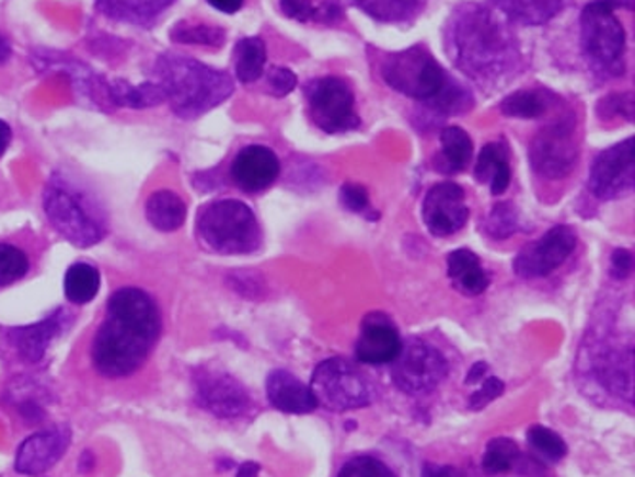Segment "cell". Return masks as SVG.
<instances>
[{
    "mask_svg": "<svg viewBox=\"0 0 635 477\" xmlns=\"http://www.w3.org/2000/svg\"><path fill=\"white\" fill-rule=\"evenodd\" d=\"M109 97L115 104L134 109H146L166 102L164 90L159 82H143L140 86H132L125 81H115L109 84Z\"/></svg>",
    "mask_w": 635,
    "mask_h": 477,
    "instance_id": "cell-27",
    "label": "cell"
},
{
    "mask_svg": "<svg viewBox=\"0 0 635 477\" xmlns=\"http://www.w3.org/2000/svg\"><path fill=\"white\" fill-rule=\"evenodd\" d=\"M10 140H12V130H10V127H8L4 120H0V158H2L4 151L8 150Z\"/></svg>",
    "mask_w": 635,
    "mask_h": 477,
    "instance_id": "cell-46",
    "label": "cell"
},
{
    "mask_svg": "<svg viewBox=\"0 0 635 477\" xmlns=\"http://www.w3.org/2000/svg\"><path fill=\"white\" fill-rule=\"evenodd\" d=\"M473 146L470 136L459 127L444 128L441 132V159L437 168L447 174L464 171L472 161Z\"/></svg>",
    "mask_w": 635,
    "mask_h": 477,
    "instance_id": "cell-26",
    "label": "cell"
},
{
    "mask_svg": "<svg viewBox=\"0 0 635 477\" xmlns=\"http://www.w3.org/2000/svg\"><path fill=\"white\" fill-rule=\"evenodd\" d=\"M487 233L490 237H510L518 230V212L511 202H498L495 209L490 210L487 218Z\"/></svg>",
    "mask_w": 635,
    "mask_h": 477,
    "instance_id": "cell-37",
    "label": "cell"
},
{
    "mask_svg": "<svg viewBox=\"0 0 635 477\" xmlns=\"http://www.w3.org/2000/svg\"><path fill=\"white\" fill-rule=\"evenodd\" d=\"M310 117L326 135H342L359 127L354 92L336 77H323L308 86Z\"/></svg>",
    "mask_w": 635,
    "mask_h": 477,
    "instance_id": "cell-9",
    "label": "cell"
},
{
    "mask_svg": "<svg viewBox=\"0 0 635 477\" xmlns=\"http://www.w3.org/2000/svg\"><path fill=\"white\" fill-rule=\"evenodd\" d=\"M185 214H187V209L182 197L169 189L157 191L146 202V217L149 224L159 232H176L184 225Z\"/></svg>",
    "mask_w": 635,
    "mask_h": 477,
    "instance_id": "cell-24",
    "label": "cell"
},
{
    "mask_svg": "<svg viewBox=\"0 0 635 477\" xmlns=\"http://www.w3.org/2000/svg\"><path fill=\"white\" fill-rule=\"evenodd\" d=\"M634 146V138H628L596 158L590 172L591 194L609 201L632 191L635 182Z\"/></svg>",
    "mask_w": 635,
    "mask_h": 477,
    "instance_id": "cell-11",
    "label": "cell"
},
{
    "mask_svg": "<svg viewBox=\"0 0 635 477\" xmlns=\"http://www.w3.org/2000/svg\"><path fill=\"white\" fill-rule=\"evenodd\" d=\"M66 314L59 310L53 317L41 321L37 325L10 328L8 330V340L14 344L15 350L27 363H37V361L45 358L46 348L61 333V328L66 325Z\"/></svg>",
    "mask_w": 635,
    "mask_h": 477,
    "instance_id": "cell-20",
    "label": "cell"
},
{
    "mask_svg": "<svg viewBox=\"0 0 635 477\" xmlns=\"http://www.w3.org/2000/svg\"><path fill=\"white\" fill-rule=\"evenodd\" d=\"M340 199L344 207L351 212H365L369 209V194L359 184H344L342 186Z\"/></svg>",
    "mask_w": 635,
    "mask_h": 477,
    "instance_id": "cell-40",
    "label": "cell"
},
{
    "mask_svg": "<svg viewBox=\"0 0 635 477\" xmlns=\"http://www.w3.org/2000/svg\"><path fill=\"white\" fill-rule=\"evenodd\" d=\"M577 161V143L573 125L567 120L544 128L531 146V163L544 178H565Z\"/></svg>",
    "mask_w": 635,
    "mask_h": 477,
    "instance_id": "cell-13",
    "label": "cell"
},
{
    "mask_svg": "<svg viewBox=\"0 0 635 477\" xmlns=\"http://www.w3.org/2000/svg\"><path fill=\"white\" fill-rule=\"evenodd\" d=\"M45 212L56 232L74 246L86 248L104 238V218L96 202L61 174H54L46 184Z\"/></svg>",
    "mask_w": 635,
    "mask_h": 477,
    "instance_id": "cell-4",
    "label": "cell"
},
{
    "mask_svg": "<svg viewBox=\"0 0 635 477\" xmlns=\"http://www.w3.org/2000/svg\"><path fill=\"white\" fill-rule=\"evenodd\" d=\"M71 445L69 426H54L50 430L33 433L23 441L15 455V472L23 476H41L54 468Z\"/></svg>",
    "mask_w": 635,
    "mask_h": 477,
    "instance_id": "cell-16",
    "label": "cell"
},
{
    "mask_svg": "<svg viewBox=\"0 0 635 477\" xmlns=\"http://www.w3.org/2000/svg\"><path fill=\"white\" fill-rule=\"evenodd\" d=\"M354 4L380 22L393 23L411 18L418 8V0H354Z\"/></svg>",
    "mask_w": 635,
    "mask_h": 477,
    "instance_id": "cell-32",
    "label": "cell"
},
{
    "mask_svg": "<svg viewBox=\"0 0 635 477\" xmlns=\"http://www.w3.org/2000/svg\"><path fill=\"white\" fill-rule=\"evenodd\" d=\"M475 178L490 186V194L503 195L510 186V155L504 143H488L475 163Z\"/></svg>",
    "mask_w": 635,
    "mask_h": 477,
    "instance_id": "cell-22",
    "label": "cell"
},
{
    "mask_svg": "<svg viewBox=\"0 0 635 477\" xmlns=\"http://www.w3.org/2000/svg\"><path fill=\"white\" fill-rule=\"evenodd\" d=\"M613 276L616 279H626V277L632 274V266H634V258H632V253L630 251H624V248H619L613 253Z\"/></svg>",
    "mask_w": 635,
    "mask_h": 477,
    "instance_id": "cell-42",
    "label": "cell"
},
{
    "mask_svg": "<svg viewBox=\"0 0 635 477\" xmlns=\"http://www.w3.org/2000/svg\"><path fill=\"white\" fill-rule=\"evenodd\" d=\"M266 66V45L259 38H244L236 46V77L241 82L258 81Z\"/></svg>",
    "mask_w": 635,
    "mask_h": 477,
    "instance_id": "cell-30",
    "label": "cell"
},
{
    "mask_svg": "<svg viewBox=\"0 0 635 477\" xmlns=\"http://www.w3.org/2000/svg\"><path fill=\"white\" fill-rule=\"evenodd\" d=\"M422 477H462L452 466H439V464H426L422 470Z\"/></svg>",
    "mask_w": 635,
    "mask_h": 477,
    "instance_id": "cell-43",
    "label": "cell"
},
{
    "mask_svg": "<svg viewBox=\"0 0 635 477\" xmlns=\"http://www.w3.org/2000/svg\"><path fill=\"white\" fill-rule=\"evenodd\" d=\"M259 466L256 463H244L239 472H236V477H258Z\"/></svg>",
    "mask_w": 635,
    "mask_h": 477,
    "instance_id": "cell-47",
    "label": "cell"
},
{
    "mask_svg": "<svg viewBox=\"0 0 635 477\" xmlns=\"http://www.w3.org/2000/svg\"><path fill=\"white\" fill-rule=\"evenodd\" d=\"M504 394V382L498 379H487L472 397H470V409L481 410L487 407L488 403L495 402L496 397Z\"/></svg>",
    "mask_w": 635,
    "mask_h": 477,
    "instance_id": "cell-39",
    "label": "cell"
},
{
    "mask_svg": "<svg viewBox=\"0 0 635 477\" xmlns=\"http://www.w3.org/2000/svg\"><path fill=\"white\" fill-rule=\"evenodd\" d=\"M195 399L215 417L235 418L251 407V396L243 384L223 371H199L195 374Z\"/></svg>",
    "mask_w": 635,
    "mask_h": 477,
    "instance_id": "cell-14",
    "label": "cell"
},
{
    "mask_svg": "<svg viewBox=\"0 0 635 477\" xmlns=\"http://www.w3.org/2000/svg\"><path fill=\"white\" fill-rule=\"evenodd\" d=\"M454 66L475 81L493 82L518 68V40L500 20L477 4H464L447 25Z\"/></svg>",
    "mask_w": 635,
    "mask_h": 477,
    "instance_id": "cell-2",
    "label": "cell"
},
{
    "mask_svg": "<svg viewBox=\"0 0 635 477\" xmlns=\"http://www.w3.org/2000/svg\"><path fill=\"white\" fill-rule=\"evenodd\" d=\"M267 397L275 409L289 412V415H308L318 409V399L313 396L310 386L303 384L300 379L289 371H274L267 376Z\"/></svg>",
    "mask_w": 635,
    "mask_h": 477,
    "instance_id": "cell-19",
    "label": "cell"
},
{
    "mask_svg": "<svg viewBox=\"0 0 635 477\" xmlns=\"http://www.w3.org/2000/svg\"><path fill=\"white\" fill-rule=\"evenodd\" d=\"M519 453L518 443L508 440V438H495L487 443V451L483 456V468L488 476H500L513 468V464L518 463Z\"/></svg>",
    "mask_w": 635,
    "mask_h": 477,
    "instance_id": "cell-31",
    "label": "cell"
},
{
    "mask_svg": "<svg viewBox=\"0 0 635 477\" xmlns=\"http://www.w3.org/2000/svg\"><path fill=\"white\" fill-rule=\"evenodd\" d=\"M281 163L266 146H249L239 151L231 164V176L246 194H258L279 178Z\"/></svg>",
    "mask_w": 635,
    "mask_h": 477,
    "instance_id": "cell-18",
    "label": "cell"
},
{
    "mask_svg": "<svg viewBox=\"0 0 635 477\" xmlns=\"http://www.w3.org/2000/svg\"><path fill=\"white\" fill-rule=\"evenodd\" d=\"M626 0H593L584 8L580 18L582 48L591 63L598 68H613L626 48V33L622 30L614 10L626 7Z\"/></svg>",
    "mask_w": 635,
    "mask_h": 477,
    "instance_id": "cell-7",
    "label": "cell"
},
{
    "mask_svg": "<svg viewBox=\"0 0 635 477\" xmlns=\"http://www.w3.org/2000/svg\"><path fill=\"white\" fill-rule=\"evenodd\" d=\"M393 367V381L397 388L411 396L429 394L444 381L449 365L441 351L424 342L408 344L401 350Z\"/></svg>",
    "mask_w": 635,
    "mask_h": 477,
    "instance_id": "cell-10",
    "label": "cell"
},
{
    "mask_svg": "<svg viewBox=\"0 0 635 477\" xmlns=\"http://www.w3.org/2000/svg\"><path fill=\"white\" fill-rule=\"evenodd\" d=\"M513 22L523 25H542L559 14L562 0H493Z\"/></svg>",
    "mask_w": 635,
    "mask_h": 477,
    "instance_id": "cell-25",
    "label": "cell"
},
{
    "mask_svg": "<svg viewBox=\"0 0 635 477\" xmlns=\"http://www.w3.org/2000/svg\"><path fill=\"white\" fill-rule=\"evenodd\" d=\"M159 84L182 119H197L233 94L228 73L180 54H164L155 66Z\"/></svg>",
    "mask_w": 635,
    "mask_h": 477,
    "instance_id": "cell-3",
    "label": "cell"
},
{
    "mask_svg": "<svg viewBox=\"0 0 635 477\" xmlns=\"http://www.w3.org/2000/svg\"><path fill=\"white\" fill-rule=\"evenodd\" d=\"M547 109V100L539 90H521L503 102V112L508 117L518 119H536Z\"/></svg>",
    "mask_w": 635,
    "mask_h": 477,
    "instance_id": "cell-33",
    "label": "cell"
},
{
    "mask_svg": "<svg viewBox=\"0 0 635 477\" xmlns=\"http://www.w3.org/2000/svg\"><path fill=\"white\" fill-rule=\"evenodd\" d=\"M447 268L452 283L467 296H477L487 291L488 277L481 266L480 256L467 248H460L449 254Z\"/></svg>",
    "mask_w": 635,
    "mask_h": 477,
    "instance_id": "cell-23",
    "label": "cell"
},
{
    "mask_svg": "<svg viewBox=\"0 0 635 477\" xmlns=\"http://www.w3.org/2000/svg\"><path fill=\"white\" fill-rule=\"evenodd\" d=\"M577 248V233L569 225H555L550 232L524 246L516 256L513 269L519 277L536 279L546 277L562 266Z\"/></svg>",
    "mask_w": 635,
    "mask_h": 477,
    "instance_id": "cell-12",
    "label": "cell"
},
{
    "mask_svg": "<svg viewBox=\"0 0 635 477\" xmlns=\"http://www.w3.org/2000/svg\"><path fill=\"white\" fill-rule=\"evenodd\" d=\"M10 54H12V46H10V40H8L4 35H0V66L7 63L10 60Z\"/></svg>",
    "mask_w": 635,
    "mask_h": 477,
    "instance_id": "cell-48",
    "label": "cell"
},
{
    "mask_svg": "<svg viewBox=\"0 0 635 477\" xmlns=\"http://www.w3.org/2000/svg\"><path fill=\"white\" fill-rule=\"evenodd\" d=\"M30 271V258L22 248L0 243V287L20 281Z\"/></svg>",
    "mask_w": 635,
    "mask_h": 477,
    "instance_id": "cell-34",
    "label": "cell"
},
{
    "mask_svg": "<svg viewBox=\"0 0 635 477\" xmlns=\"http://www.w3.org/2000/svg\"><path fill=\"white\" fill-rule=\"evenodd\" d=\"M470 217L464 189L452 182H441L429 189L424 201V222L436 237L460 232Z\"/></svg>",
    "mask_w": 635,
    "mask_h": 477,
    "instance_id": "cell-15",
    "label": "cell"
},
{
    "mask_svg": "<svg viewBox=\"0 0 635 477\" xmlns=\"http://www.w3.org/2000/svg\"><path fill=\"white\" fill-rule=\"evenodd\" d=\"M203 243L220 254H246L256 251L262 241L258 220L251 207L235 199L207 205L197 218Z\"/></svg>",
    "mask_w": 635,
    "mask_h": 477,
    "instance_id": "cell-5",
    "label": "cell"
},
{
    "mask_svg": "<svg viewBox=\"0 0 635 477\" xmlns=\"http://www.w3.org/2000/svg\"><path fill=\"white\" fill-rule=\"evenodd\" d=\"M244 0H208L210 7H215L216 10L220 12H226V14H235L241 8H243Z\"/></svg>",
    "mask_w": 635,
    "mask_h": 477,
    "instance_id": "cell-44",
    "label": "cell"
},
{
    "mask_svg": "<svg viewBox=\"0 0 635 477\" xmlns=\"http://www.w3.org/2000/svg\"><path fill=\"white\" fill-rule=\"evenodd\" d=\"M161 335V312L148 292L125 287L107 300L105 315L92 340V365L105 379L136 373Z\"/></svg>",
    "mask_w": 635,
    "mask_h": 477,
    "instance_id": "cell-1",
    "label": "cell"
},
{
    "mask_svg": "<svg viewBox=\"0 0 635 477\" xmlns=\"http://www.w3.org/2000/svg\"><path fill=\"white\" fill-rule=\"evenodd\" d=\"M403 350L400 330L384 314H370L362 323L361 336L355 346V356L362 363L382 365L395 361Z\"/></svg>",
    "mask_w": 635,
    "mask_h": 477,
    "instance_id": "cell-17",
    "label": "cell"
},
{
    "mask_svg": "<svg viewBox=\"0 0 635 477\" xmlns=\"http://www.w3.org/2000/svg\"><path fill=\"white\" fill-rule=\"evenodd\" d=\"M172 2L174 0H96L97 8L107 18L138 27H149L157 22Z\"/></svg>",
    "mask_w": 635,
    "mask_h": 477,
    "instance_id": "cell-21",
    "label": "cell"
},
{
    "mask_svg": "<svg viewBox=\"0 0 635 477\" xmlns=\"http://www.w3.org/2000/svg\"><path fill=\"white\" fill-rule=\"evenodd\" d=\"M281 8L298 22L334 23L342 18L338 0H281Z\"/></svg>",
    "mask_w": 635,
    "mask_h": 477,
    "instance_id": "cell-29",
    "label": "cell"
},
{
    "mask_svg": "<svg viewBox=\"0 0 635 477\" xmlns=\"http://www.w3.org/2000/svg\"><path fill=\"white\" fill-rule=\"evenodd\" d=\"M338 477H395V474L378 458L357 456L342 468Z\"/></svg>",
    "mask_w": 635,
    "mask_h": 477,
    "instance_id": "cell-38",
    "label": "cell"
},
{
    "mask_svg": "<svg viewBox=\"0 0 635 477\" xmlns=\"http://www.w3.org/2000/svg\"><path fill=\"white\" fill-rule=\"evenodd\" d=\"M267 81H269V89L274 90L275 96L282 97L296 89L298 79H296L295 73L290 69L274 68L269 71Z\"/></svg>",
    "mask_w": 635,
    "mask_h": 477,
    "instance_id": "cell-41",
    "label": "cell"
},
{
    "mask_svg": "<svg viewBox=\"0 0 635 477\" xmlns=\"http://www.w3.org/2000/svg\"><path fill=\"white\" fill-rule=\"evenodd\" d=\"M487 373V363H475V365L470 369V374H467V379H465V384H477V382L485 376Z\"/></svg>",
    "mask_w": 635,
    "mask_h": 477,
    "instance_id": "cell-45",
    "label": "cell"
},
{
    "mask_svg": "<svg viewBox=\"0 0 635 477\" xmlns=\"http://www.w3.org/2000/svg\"><path fill=\"white\" fill-rule=\"evenodd\" d=\"M310 388L318 403L338 412L361 409L370 403L369 384L344 359L323 361L311 376Z\"/></svg>",
    "mask_w": 635,
    "mask_h": 477,
    "instance_id": "cell-8",
    "label": "cell"
},
{
    "mask_svg": "<svg viewBox=\"0 0 635 477\" xmlns=\"http://www.w3.org/2000/svg\"><path fill=\"white\" fill-rule=\"evenodd\" d=\"M527 440L534 451H539L540 455L546 456L550 461H562L563 456L567 455L565 441L554 430L544 426H532Z\"/></svg>",
    "mask_w": 635,
    "mask_h": 477,
    "instance_id": "cell-36",
    "label": "cell"
},
{
    "mask_svg": "<svg viewBox=\"0 0 635 477\" xmlns=\"http://www.w3.org/2000/svg\"><path fill=\"white\" fill-rule=\"evenodd\" d=\"M64 289L69 302L73 304H89L96 299L100 291V271L90 264H73L67 269L66 279H64Z\"/></svg>",
    "mask_w": 635,
    "mask_h": 477,
    "instance_id": "cell-28",
    "label": "cell"
},
{
    "mask_svg": "<svg viewBox=\"0 0 635 477\" xmlns=\"http://www.w3.org/2000/svg\"><path fill=\"white\" fill-rule=\"evenodd\" d=\"M172 40L182 45L222 46L226 33L210 25H177L172 31Z\"/></svg>",
    "mask_w": 635,
    "mask_h": 477,
    "instance_id": "cell-35",
    "label": "cell"
},
{
    "mask_svg": "<svg viewBox=\"0 0 635 477\" xmlns=\"http://www.w3.org/2000/svg\"><path fill=\"white\" fill-rule=\"evenodd\" d=\"M382 73L384 81L393 90L420 102H429L431 97H436L447 82L443 68L422 46L390 54L384 61Z\"/></svg>",
    "mask_w": 635,
    "mask_h": 477,
    "instance_id": "cell-6",
    "label": "cell"
}]
</instances>
